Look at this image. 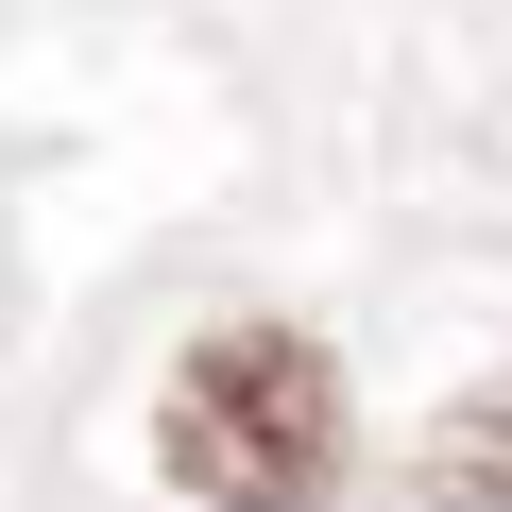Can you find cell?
<instances>
[{"label": "cell", "mask_w": 512, "mask_h": 512, "mask_svg": "<svg viewBox=\"0 0 512 512\" xmlns=\"http://www.w3.org/2000/svg\"><path fill=\"white\" fill-rule=\"evenodd\" d=\"M410 495H427V512H512V376L461 393V410L410 444Z\"/></svg>", "instance_id": "7a4b0ae2"}, {"label": "cell", "mask_w": 512, "mask_h": 512, "mask_svg": "<svg viewBox=\"0 0 512 512\" xmlns=\"http://www.w3.org/2000/svg\"><path fill=\"white\" fill-rule=\"evenodd\" d=\"M154 461L205 512H325L342 495V359L308 325H205L154 393Z\"/></svg>", "instance_id": "6da1fadb"}]
</instances>
